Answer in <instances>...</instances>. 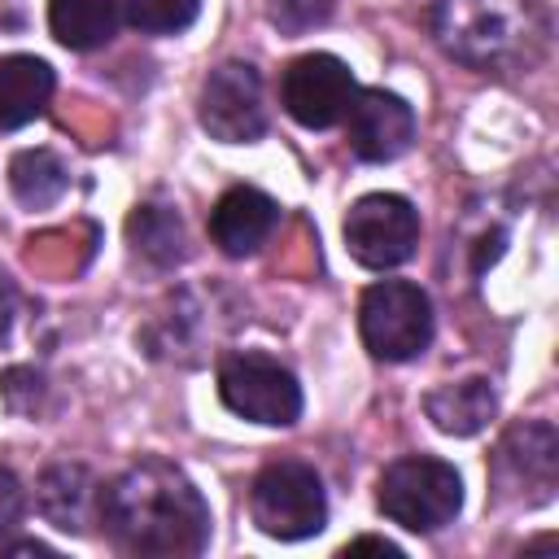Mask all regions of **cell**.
<instances>
[{"label": "cell", "instance_id": "5bb4252c", "mask_svg": "<svg viewBox=\"0 0 559 559\" xmlns=\"http://www.w3.org/2000/svg\"><path fill=\"white\" fill-rule=\"evenodd\" d=\"M52 87H57V74L48 61L26 52L0 57V135L35 122L48 109Z\"/></svg>", "mask_w": 559, "mask_h": 559}, {"label": "cell", "instance_id": "d6986e66", "mask_svg": "<svg viewBox=\"0 0 559 559\" xmlns=\"http://www.w3.org/2000/svg\"><path fill=\"white\" fill-rule=\"evenodd\" d=\"M118 13L140 35H179L197 22L201 0H118Z\"/></svg>", "mask_w": 559, "mask_h": 559}, {"label": "cell", "instance_id": "ffe728a7", "mask_svg": "<svg viewBox=\"0 0 559 559\" xmlns=\"http://www.w3.org/2000/svg\"><path fill=\"white\" fill-rule=\"evenodd\" d=\"M336 0H266V17L280 26V35H306L332 17Z\"/></svg>", "mask_w": 559, "mask_h": 559}, {"label": "cell", "instance_id": "7402d4cb", "mask_svg": "<svg viewBox=\"0 0 559 559\" xmlns=\"http://www.w3.org/2000/svg\"><path fill=\"white\" fill-rule=\"evenodd\" d=\"M22 511H26V493H22V480H17L9 467H0V537H4L9 528H17Z\"/></svg>", "mask_w": 559, "mask_h": 559}, {"label": "cell", "instance_id": "9a60e30c", "mask_svg": "<svg viewBox=\"0 0 559 559\" xmlns=\"http://www.w3.org/2000/svg\"><path fill=\"white\" fill-rule=\"evenodd\" d=\"M498 411V397H493V384L472 376V380H454V384H441L424 397V415L445 432V437H476Z\"/></svg>", "mask_w": 559, "mask_h": 559}, {"label": "cell", "instance_id": "44dd1931", "mask_svg": "<svg viewBox=\"0 0 559 559\" xmlns=\"http://www.w3.org/2000/svg\"><path fill=\"white\" fill-rule=\"evenodd\" d=\"M44 393H48V384H44V376L35 367H9L0 376V397L17 415H35L44 406Z\"/></svg>", "mask_w": 559, "mask_h": 559}, {"label": "cell", "instance_id": "52a82bcc", "mask_svg": "<svg viewBox=\"0 0 559 559\" xmlns=\"http://www.w3.org/2000/svg\"><path fill=\"white\" fill-rule=\"evenodd\" d=\"M345 245L358 266L393 271L419 245V214L397 192H367L345 214Z\"/></svg>", "mask_w": 559, "mask_h": 559}, {"label": "cell", "instance_id": "603a6c76", "mask_svg": "<svg viewBox=\"0 0 559 559\" xmlns=\"http://www.w3.org/2000/svg\"><path fill=\"white\" fill-rule=\"evenodd\" d=\"M13 319H17V288L9 275H0V341L13 332Z\"/></svg>", "mask_w": 559, "mask_h": 559}, {"label": "cell", "instance_id": "7c38bea8", "mask_svg": "<svg viewBox=\"0 0 559 559\" xmlns=\"http://www.w3.org/2000/svg\"><path fill=\"white\" fill-rule=\"evenodd\" d=\"M280 227V205L262 192V188H249V183H236L227 188L214 210H210V240L227 253V258H249L258 253L271 231Z\"/></svg>", "mask_w": 559, "mask_h": 559}, {"label": "cell", "instance_id": "8fae6325", "mask_svg": "<svg viewBox=\"0 0 559 559\" xmlns=\"http://www.w3.org/2000/svg\"><path fill=\"white\" fill-rule=\"evenodd\" d=\"M493 472H498V485L502 489H533L528 498L542 502L550 498L555 489V476H559V437L546 419H528V424H515L502 441H498V454H493Z\"/></svg>", "mask_w": 559, "mask_h": 559}, {"label": "cell", "instance_id": "9c48e42d", "mask_svg": "<svg viewBox=\"0 0 559 559\" xmlns=\"http://www.w3.org/2000/svg\"><path fill=\"white\" fill-rule=\"evenodd\" d=\"M354 96H358V83H354L349 66L332 52H306V57L288 61V70L280 79V100H284L288 118L301 122L306 131H328V127L345 122Z\"/></svg>", "mask_w": 559, "mask_h": 559}, {"label": "cell", "instance_id": "5b68a950", "mask_svg": "<svg viewBox=\"0 0 559 559\" xmlns=\"http://www.w3.org/2000/svg\"><path fill=\"white\" fill-rule=\"evenodd\" d=\"M432 301L411 280H376L358 301V332L371 358L411 362L432 345Z\"/></svg>", "mask_w": 559, "mask_h": 559}, {"label": "cell", "instance_id": "30bf717a", "mask_svg": "<svg viewBox=\"0 0 559 559\" xmlns=\"http://www.w3.org/2000/svg\"><path fill=\"white\" fill-rule=\"evenodd\" d=\"M345 140L358 162H397L415 140V109L384 87H358L345 114Z\"/></svg>", "mask_w": 559, "mask_h": 559}, {"label": "cell", "instance_id": "ba28073f", "mask_svg": "<svg viewBox=\"0 0 559 559\" xmlns=\"http://www.w3.org/2000/svg\"><path fill=\"white\" fill-rule=\"evenodd\" d=\"M197 118L223 144H253V140H262V131H266L262 74L249 61H223L201 83Z\"/></svg>", "mask_w": 559, "mask_h": 559}, {"label": "cell", "instance_id": "3957f363", "mask_svg": "<svg viewBox=\"0 0 559 559\" xmlns=\"http://www.w3.org/2000/svg\"><path fill=\"white\" fill-rule=\"evenodd\" d=\"M376 507L402 524L406 533H437L445 528L463 507V480L445 459L432 454H406L384 467Z\"/></svg>", "mask_w": 559, "mask_h": 559}, {"label": "cell", "instance_id": "d4e9b609", "mask_svg": "<svg viewBox=\"0 0 559 559\" xmlns=\"http://www.w3.org/2000/svg\"><path fill=\"white\" fill-rule=\"evenodd\" d=\"M4 555H52V546H44V542H13V546H4Z\"/></svg>", "mask_w": 559, "mask_h": 559}, {"label": "cell", "instance_id": "8992f818", "mask_svg": "<svg viewBox=\"0 0 559 559\" xmlns=\"http://www.w3.org/2000/svg\"><path fill=\"white\" fill-rule=\"evenodd\" d=\"M218 397L231 415L266 428H288L301 415V384L297 376L253 349H231L218 358Z\"/></svg>", "mask_w": 559, "mask_h": 559}, {"label": "cell", "instance_id": "cb8c5ba5", "mask_svg": "<svg viewBox=\"0 0 559 559\" xmlns=\"http://www.w3.org/2000/svg\"><path fill=\"white\" fill-rule=\"evenodd\" d=\"M358 550H376V555H402V546H393V542H384V537H354V542H345L341 546V555H358Z\"/></svg>", "mask_w": 559, "mask_h": 559}, {"label": "cell", "instance_id": "4fadbf2b", "mask_svg": "<svg viewBox=\"0 0 559 559\" xmlns=\"http://www.w3.org/2000/svg\"><path fill=\"white\" fill-rule=\"evenodd\" d=\"M35 502L39 515L61 528V533H87L96 524V507H100V485L83 463H52L39 472L35 485Z\"/></svg>", "mask_w": 559, "mask_h": 559}, {"label": "cell", "instance_id": "7a4b0ae2", "mask_svg": "<svg viewBox=\"0 0 559 559\" xmlns=\"http://www.w3.org/2000/svg\"><path fill=\"white\" fill-rule=\"evenodd\" d=\"M432 35L445 57L472 70H502L528 61L546 35L533 0H437Z\"/></svg>", "mask_w": 559, "mask_h": 559}, {"label": "cell", "instance_id": "ac0fdd59", "mask_svg": "<svg viewBox=\"0 0 559 559\" xmlns=\"http://www.w3.org/2000/svg\"><path fill=\"white\" fill-rule=\"evenodd\" d=\"M70 188V170L52 148H22L9 162V192L17 197V205L26 210H48L66 197Z\"/></svg>", "mask_w": 559, "mask_h": 559}, {"label": "cell", "instance_id": "277c9868", "mask_svg": "<svg viewBox=\"0 0 559 559\" xmlns=\"http://www.w3.org/2000/svg\"><path fill=\"white\" fill-rule=\"evenodd\" d=\"M249 515L258 533L275 542H306L323 533L328 524V493L310 463L301 459H275L253 476L249 489Z\"/></svg>", "mask_w": 559, "mask_h": 559}, {"label": "cell", "instance_id": "2e32d148", "mask_svg": "<svg viewBox=\"0 0 559 559\" xmlns=\"http://www.w3.org/2000/svg\"><path fill=\"white\" fill-rule=\"evenodd\" d=\"M127 245L153 271H175L183 262V253H188L183 249L188 245L183 240V218L170 205H162V201H144L127 218Z\"/></svg>", "mask_w": 559, "mask_h": 559}, {"label": "cell", "instance_id": "e0dca14e", "mask_svg": "<svg viewBox=\"0 0 559 559\" xmlns=\"http://www.w3.org/2000/svg\"><path fill=\"white\" fill-rule=\"evenodd\" d=\"M48 31L74 52L105 48L118 31V0H48Z\"/></svg>", "mask_w": 559, "mask_h": 559}, {"label": "cell", "instance_id": "6da1fadb", "mask_svg": "<svg viewBox=\"0 0 559 559\" xmlns=\"http://www.w3.org/2000/svg\"><path fill=\"white\" fill-rule=\"evenodd\" d=\"M96 524L122 555L140 559H183L201 555L210 542V507L183 467L166 459H140L100 485Z\"/></svg>", "mask_w": 559, "mask_h": 559}]
</instances>
